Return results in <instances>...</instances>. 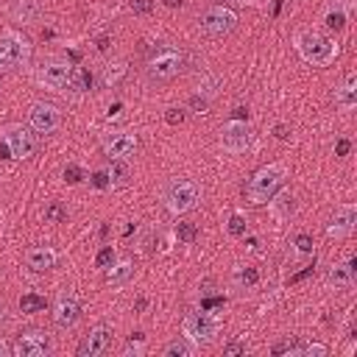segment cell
Returning a JSON list of instances; mask_svg holds the SVG:
<instances>
[{
  "mask_svg": "<svg viewBox=\"0 0 357 357\" xmlns=\"http://www.w3.org/2000/svg\"><path fill=\"white\" fill-rule=\"evenodd\" d=\"M335 106L343 112H351L357 106V75L349 73L337 86H335Z\"/></svg>",
  "mask_w": 357,
  "mask_h": 357,
  "instance_id": "d6986e66",
  "label": "cell"
},
{
  "mask_svg": "<svg viewBox=\"0 0 357 357\" xmlns=\"http://www.w3.org/2000/svg\"><path fill=\"white\" fill-rule=\"evenodd\" d=\"M190 106H192V109H201V112H204V109H206V98H192V100H190Z\"/></svg>",
  "mask_w": 357,
  "mask_h": 357,
  "instance_id": "60d3db41",
  "label": "cell"
},
{
  "mask_svg": "<svg viewBox=\"0 0 357 357\" xmlns=\"http://www.w3.org/2000/svg\"><path fill=\"white\" fill-rule=\"evenodd\" d=\"M28 126L36 134H53V131H59L61 128V112H59V106L45 103V100L31 103V109H28Z\"/></svg>",
  "mask_w": 357,
  "mask_h": 357,
  "instance_id": "30bf717a",
  "label": "cell"
},
{
  "mask_svg": "<svg viewBox=\"0 0 357 357\" xmlns=\"http://www.w3.org/2000/svg\"><path fill=\"white\" fill-rule=\"evenodd\" d=\"M100 148L109 159H131L139 148V139L131 131H106L100 137Z\"/></svg>",
  "mask_w": 357,
  "mask_h": 357,
  "instance_id": "8fae6325",
  "label": "cell"
},
{
  "mask_svg": "<svg viewBox=\"0 0 357 357\" xmlns=\"http://www.w3.org/2000/svg\"><path fill=\"white\" fill-rule=\"evenodd\" d=\"M349 17H351V6L343 3V0H335V8L326 11L324 22H326V28H332V31H343L346 22H349Z\"/></svg>",
  "mask_w": 357,
  "mask_h": 357,
  "instance_id": "44dd1931",
  "label": "cell"
},
{
  "mask_svg": "<svg viewBox=\"0 0 357 357\" xmlns=\"http://www.w3.org/2000/svg\"><path fill=\"white\" fill-rule=\"evenodd\" d=\"M293 354L296 357H324L326 354V346L324 343H307V346H298Z\"/></svg>",
  "mask_w": 357,
  "mask_h": 357,
  "instance_id": "f546056e",
  "label": "cell"
},
{
  "mask_svg": "<svg viewBox=\"0 0 357 357\" xmlns=\"http://www.w3.org/2000/svg\"><path fill=\"white\" fill-rule=\"evenodd\" d=\"M162 201H165V209L178 218V215H187V212H192V209L198 206L201 190H198V184H195L192 178H173V181L165 187Z\"/></svg>",
  "mask_w": 357,
  "mask_h": 357,
  "instance_id": "277c9868",
  "label": "cell"
},
{
  "mask_svg": "<svg viewBox=\"0 0 357 357\" xmlns=\"http://www.w3.org/2000/svg\"><path fill=\"white\" fill-rule=\"evenodd\" d=\"M103 273H106V279H109L112 284H126V282L134 276V262H131V259H114Z\"/></svg>",
  "mask_w": 357,
  "mask_h": 357,
  "instance_id": "7402d4cb",
  "label": "cell"
},
{
  "mask_svg": "<svg viewBox=\"0 0 357 357\" xmlns=\"http://www.w3.org/2000/svg\"><path fill=\"white\" fill-rule=\"evenodd\" d=\"M114 259H117V254H114V248H112V245H103V248L98 251V257H95V265L106 271V268H109V265H112Z\"/></svg>",
  "mask_w": 357,
  "mask_h": 357,
  "instance_id": "1f68e13d",
  "label": "cell"
},
{
  "mask_svg": "<svg viewBox=\"0 0 357 357\" xmlns=\"http://www.w3.org/2000/svg\"><path fill=\"white\" fill-rule=\"evenodd\" d=\"M92 187L109 190V176H106V170H95V173H92Z\"/></svg>",
  "mask_w": 357,
  "mask_h": 357,
  "instance_id": "f35d334b",
  "label": "cell"
},
{
  "mask_svg": "<svg viewBox=\"0 0 357 357\" xmlns=\"http://www.w3.org/2000/svg\"><path fill=\"white\" fill-rule=\"evenodd\" d=\"M0 156H8V159H11V153H8V145H6L3 139H0Z\"/></svg>",
  "mask_w": 357,
  "mask_h": 357,
  "instance_id": "ee69618b",
  "label": "cell"
},
{
  "mask_svg": "<svg viewBox=\"0 0 357 357\" xmlns=\"http://www.w3.org/2000/svg\"><path fill=\"white\" fill-rule=\"evenodd\" d=\"M165 6H170V8H176V6H181V0H165Z\"/></svg>",
  "mask_w": 357,
  "mask_h": 357,
  "instance_id": "f6af8a7d",
  "label": "cell"
},
{
  "mask_svg": "<svg viewBox=\"0 0 357 357\" xmlns=\"http://www.w3.org/2000/svg\"><path fill=\"white\" fill-rule=\"evenodd\" d=\"M0 139L8 145V153H11V159H31L33 156V151H36V139H33V134L22 126V123H8V126H3L0 128Z\"/></svg>",
  "mask_w": 357,
  "mask_h": 357,
  "instance_id": "9c48e42d",
  "label": "cell"
},
{
  "mask_svg": "<svg viewBox=\"0 0 357 357\" xmlns=\"http://www.w3.org/2000/svg\"><path fill=\"white\" fill-rule=\"evenodd\" d=\"M293 45H296L298 56L307 64H312V67H329L340 56L337 42L329 39L326 33H321V31H298L296 39H293Z\"/></svg>",
  "mask_w": 357,
  "mask_h": 357,
  "instance_id": "6da1fadb",
  "label": "cell"
},
{
  "mask_svg": "<svg viewBox=\"0 0 357 357\" xmlns=\"http://www.w3.org/2000/svg\"><path fill=\"white\" fill-rule=\"evenodd\" d=\"M78 318H81V296L75 290H61L53 301V324L59 329H70L75 326Z\"/></svg>",
  "mask_w": 357,
  "mask_h": 357,
  "instance_id": "7c38bea8",
  "label": "cell"
},
{
  "mask_svg": "<svg viewBox=\"0 0 357 357\" xmlns=\"http://www.w3.org/2000/svg\"><path fill=\"white\" fill-rule=\"evenodd\" d=\"M106 176H109V187H126L131 178L128 159H112V165L106 167Z\"/></svg>",
  "mask_w": 357,
  "mask_h": 357,
  "instance_id": "603a6c76",
  "label": "cell"
},
{
  "mask_svg": "<svg viewBox=\"0 0 357 357\" xmlns=\"http://www.w3.org/2000/svg\"><path fill=\"white\" fill-rule=\"evenodd\" d=\"M245 351H248V346L243 340H231V343L223 346V354L226 357H237V354H245Z\"/></svg>",
  "mask_w": 357,
  "mask_h": 357,
  "instance_id": "e575fe53",
  "label": "cell"
},
{
  "mask_svg": "<svg viewBox=\"0 0 357 357\" xmlns=\"http://www.w3.org/2000/svg\"><path fill=\"white\" fill-rule=\"evenodd\" d=\"M181 332L187 340H192L195 346H206L215 340V335L220 332V318L212 315L209 310H192L184 315L181 321Z\"/></svg>",
  "mask_w": 357,
  "mask_h": 357,
  "instance_id": "5b68a950",
  "label": "cell"
},
{
  "mask_svg": "<svg viewBox=\"0 0 357 357\" xmlns=\"http://www.w3.org/2000/svg\"><path fill=\"white\" fill-rule=\"evenodd\" d=\"M234 25H237V14H234V8L223 6V3H212V6H206L204 14L198 17V28H201L206 36H215V39L231 33Z\"/></svg>",
  "mask_w": 357,
  "mask_h": 357,
  "instance_id": "ba28073f",
  "label": "cell"
},
{
  "mask_svg": "<svg viewBox=\"0 0 357 357\" xmlns=\"http://www.w3.org/2000/svg\"><path fill=\"white\" fill-rule=\"evenodd\" d=\"M145 349V337H142V332H137L131 340H128V346H126V357H131V354H139Z\"/></svg>",
  "mask_w": 357,
  "mask_h": 357,
  "instance_id": "836d02e7",
  "label": "cell"
},
{
  "mask_svg": "<svg viewBox=\"0 0 357 357\" xmlns=\"http://www.w3.org/2000/svg\"><path fill=\"white\" fill-rule=\"evenodd\" d=\"M47 307V301H45V296H39V293H22L20 296V310L22 312H42Z\"/></svg>",
  "mask_w": 357,
  "mask_h": 357,
  "instance_id": "d4e9b609",
  "label": "cell"
},
{
  "mask_svg": "<svg viewBox=\"0 0 357 357\" xmlns=\"http://www.w3.org/2000/svg\"><path fill=\"white\" fill-rule=\"evenodd\" d=\"M220 148L226 153H245L251 148V128L245 120H229L220 128Z\"/></svg>",
  "mask_w": 357,
  "mask_h": 357,
  "instance_id": "4fadbf2b",
  "label": "cell"
},
{
  "mask_svg": "<svg viewBox=\"0 0 357 357\" xmlns=\"http://www.w3.org/2000/svg\"><path fill=\"white\" fill-rule=\"evenodd\" d=\"M312 248H315V243H312V237H310V234H298V237H296V251H298L301 257L312 254Z\"/></svg>",
  "mask_w": 357,
  "mask_h": 357,
  "instance_id": "d6a6232c",
  "label": "cell"
},
{
  "mask_svg": "<svg viewBox=\"0 0 357 357\" xmlns=\"http://www.w3.org/2000/svg\"><path fill=\"white\" fill-rule=\"evenodd\" d=\"M354 265H357L354 259L335 262V265L326 271V284H329V287H335V290H349V287H354V279H357Z\"/></svg>",
  "mask_w": 357,
  "mask_h": 357,
  "instance_id": "e0dca14e",
  "label": "cell"
},
{
  "mask_svg": "<svg viewBox=\"0 0 357 357\" xmlns=\"http://www.w3.org/2000/svg\"><path fill=\"white\" fill-rule=\"evenodd\" d=\"M237 3H259V0H237Z\"/></svg>",
  "mask_w": 357,
  "mask_h": 357,
  "instance_id": "7dc6e473",
  "label": "cell"
},
{
  "mask_svg": "<svg viewBox=\"0 0 357 357\" xmlns=\"http://www.w3.org/2000/svg\"><path fill=\"white\" fill-rule=\"evenodd\" d=\"M195 349H198V346L181 335V337L170 340V343L162 349V354H165V357H192V354H195Z\"/></svg>",
  "mask_w": 357,
  "mask_h": 357,
  "instance_id": "cb8c5ba5",
  "label": "cell"
},
{
  "mask_svg": "<svg viewBox=\"0 0 357 357\" xmlns=\"http://www.w3.org/2000/svg\"><path fill=\"white\" fill-rule=\"evenodd\" d=\"M284 178H287V165H284V162L262 165V167L248 178V187H245L248 204H254V206L268 204V198L284 184Z\"/></svg>",
  "mask_w": 357,
  "mask_h": 357,
  "instance_id": "7a4b0ae2",
  "label": "cell"
},
{
  "mask_svg": "<svg viewBox=\"0 0 357 357\" xmlns=\"http://www.w3.org/2000/svg\"><path fill=\"white\" fill-rule=\"evenodd\" d=\"M47 351H50V337L42 329L22 332L14 340V346H11V354L14 357H47Z\"/></svg>",
  "mask_w": 357,
  "mask_h": 357,
  "instance_id": "5bb4252c",
  "label": "cell"
},
{
  "mask_svg": "<svg viewBox=\"0 0 357 357\" xmlns=\"http://www.w3.org/2000/svg\"><path fill=\"white\" fill-rule=\"evenodd\" d=\"M31 59V42L20 31L0 33V73H11L25 67Z\"/></svg>",
  "mask_w": 357,
  "mask_h": 357,
  "instance_id": "8992f818",
  "label": "cell"
},
{
  "mask_svg": "<svg viewBox=\"0 0 357 357\" xmlns=\"http://www.w3.org/2000/svg\"><path fill=\"white\" fill-rule=\"evenodd\" d=\"M276 137H279V139H287V137H290V134H287V126H276Z\"/></svg>",
  "mask_w": 357,
  "mask_h": 357,
  "instance_id": "b9f144b4",
  "label": "cell"
},
{
  "mask_svg": "<svg viewBox=\"0 0 357 357\" xmlns=\"http://www.w3.org/2000/svg\"><path fill=\"white\" fill-rule=\"evenodd\" d=\"M195 234H198L195 223H176V237H178V243H192Z\"/></svg>",
  "mask_w": 357,
  "mask_h": 357,
  "instance_id": "4dcf8cb0",
  "label": "cell"
},
{
  "mask_svg": "<svg viewBox=\"0 0 357 357\" xmlns=\"http://www.w3.org/2000/svg\"><path fill=\"white\" fill-rule=\"evenodd\" d=\"M354 223H357V206L354 204H340V206H335V215L326 226V234L335 237V240H346V237H351Z\"/></svg>",
  "mask_w": 357,
  "mask_h": 357,
  "instance_id": "2e32d148",
  "label": "cell"
},
{
  "mask_svg": "<svg viewBox=\"0 0 357 357\" xmlns=\"http://www.w3.org/2000/svg\"><path fill=\"white\" fill-rule=\"evenodd\" d=\"M0 92H3V81H0Z\"/></svg>",
  "mask_w": 357,
  "mask_h": 357,
  "instance_id": "c3c4849f",
  "label": "cell"
},
{
  "mask_svg": "<svg viewBox=\"0 0 357 357\" xmlns=\"http://www.w3.org/2000/svg\"><path fill=\"white\" fill-rule=\"evenodd\" d=\"M128 8H131L134 14H151V11H153V0H131Z\"/></svg>",
  "mask_w": 357,
  "mask_h": 357,
  "instance_id": "d590c367",
  "label": "cell"
},
{
  "mask_svg": "<svg viewBox=\"0 0 357 357\" xmlns=\"http://www.w3.org/2000/svg\"><path fill=\"white\" fill-rule=\"evenodd\" d=\"M123 75H126V61H114V64H106V67H103L100 81H103V86H114Z\"/></svg>",
  "mask_w": 357,
  "mask_h": 357,
  "instance_id": "484cf974",
  "label": "cell"
},
{
  "mask_svg": "<svg viewBox=\"0 0 357 357\" xmlns=\"http://www.w3.org/2000/svg\"><path fill=\"white\" fill-rule=\"evenodd\" d=\"M109 349H112V329L103 326V324H98V326H92V329L81 337V343H78V357H100V354H106Z\"/></svg>",
  "mask_w": 357,
  "mask_h": 357,
  "instance_id": "9a60e30c",
  "label": "cell"
},
{
  "mask_svg": "<svg viewBox=\"0 0 357 357\" xmlns=\"http://www.w3.org/2000/svg\"><path fill=\"white\" fill-rule=\"evenodd\" d=\"M226 231H229V237H243V234L248 231L245 215H243V212H234V215L229 218V223H226Z\"/></svg>",
  "mask_w": 357,
  "mask_h": 357,
  "instance_id": "83f0119b",
  "label": "cell"
},
{
  "mask_svg": "<svg viewBox=\"0 0 357 357\" xmlns=\"http://www.w3.org/2000/svg\"><path fill=\"white\" fill-rule=\"evenodd\" d=\"M349 151H351V142H349V139H337V145H335V153H337V156H346Z\"/></svg>",
  "mask_w": 357,
  "mask_h": 357,
  "instance_id": "ab89813d",
  "label": "cell"
},
{
  "mask_svg": "<svg viewBox=\"0 0 357 357\" xmlns=\"http://www.w3.org/2000/svg\"><path fill=\"white\" fill-rule=\"evenodd\" d=\"M73 64L61 56H45L36 67H33V81L42 89H53V92H67L70 78H73Z\"/></svg>",
  "mask_w": 357,
  "mask_h": 357,
  "instance_id": "3957f363",
  "label": "cell"
},
{
  "mask_svg": "<svg viewBox=\"0 0 357 357\" xmlns=\"http://www.w3.org/2000/svg\"><path fill=\"white\" fill-rule=\"evenodd\" d=\"M64 178H67V184H78L81 181V167L78 165H67L64 167Z\"/></svg>",
  "mask_w": 357,
  "mask_h": 357,
  "instance_id": "74e56055",
  "label": "cell"
},
{
  "mask_svg": "<svg viewBox=\"0 0 357 357\" xmlns=\"http://www.w3.org/2000/svg\"><path fill=\"white\" fill-rule=\"evenodd\" d=\"M234 282L243 284V287H254V284L259 282V271H257V268H240V271L234 273Z\"/></svg>",
  "mask_w": 357,
  "mask_h": 357,
  "instance_id": "f1b7e54d",
  "label": "cell"
},
{
  "mask_svg": "<svg viewBox=\"0 0 357 357\" xmlns=\"http://www.w3.org/2000/svg\"><path fill=\"white\" fill-rule=\"evenodd\" d=\"M268 206H271V212L279 218V220H284V218H290L293 212H296V195H293V190H276L271 198H268Z\"/></svg>",
  "mask_w": 357,
  "mask_h": 357,
  "instance_id": "ffe728a7",
  "label": "cell"
},
{
  "mask_svg": "<svg viewBox=\"0 0 357 357\" xmlns=\"http://www.w3.org/2000/svg\"><path fill=\"white\" fill-rule=\"evenodd\" d=\"M181 64H184V56L176 47H156L145 61V75H148V81H156V84L170 81L178 75Z\"/></svg>",
  "mask_w": 357,
  "mask_h": 357,
  "instance_id": "52a82bcc",
  "label": "cell"
},
{
  "mask_svg": "<svg viewBox=\"0 0 357 357\" xmlns=\"http://www.w3.org/2000/svg\"><path fill=\"white\" fill-rule=\"evenodd\" d=\"M165 120H167L170 126H178V123H184V112L176 109V106H170V109L165 112Z\"/></svg>",
  "mask_w": 357,
  "mask_h": 357,
  "instance_id": "8d00e7d4",
  "label": "cell"
},
{
  "mask_svg": "<svg viewBox=\"0 0 357 357\" xmlns=\"http://www.w3.org/2000/svg\"><path fill=\"white\" fill-rule=\"evenodd\" d=\"M56 251L50 248V245H33V248H28L25 251V265L33 271V273H45V271H50L53 265H56Z\"/></svg>",
  "mask_w": 357,
  "mask_h": 357,
  "instance_id": "ac0fdd59",
  "label": "cell"
},
{
  "mask_svg": "<svg viewBox=\"0 0 357 357\" xmlns=\"http://www.w3.org/2000/svg\"><path fill=\"white\" fill-rule=\"evenodd\" d=\"M67 215H70V212H67V206H64L61 201H50V204L45 206V220H47V223H64Z\"/></svg>",
  "mask_w": 357,
  "mask_h": 357,
  "instance_id": "4316f807",
  "label": "cell"
},
{
  "mask_svg": "<svg viewBox=\"0 0 357 357\" xmlns=\"http://www.w3.org/2000/svg\"><path fill=\"white\" fill-rule=\"evenodd\" d=\"M310 273H312V268H307V271H301L298 276H293V282H301V279H304V276H310Z\"/></svg>",
  "mask_w": 357,
  "mask_h": 357,
  "instance_id": "7bdbcfd3",
  "label": "cell"
},
{
  "mask_svg": "<svg viewBox=\"0 0 357 357\" xmlns=\"http://www.w3.org/2000/svg\"><path fill=\"white\" fill-rule=\"evenodd\" d=\"M6 354H8V346H6L3 340H0V357H6Z\"/></svg>",
  "mask_w": 357,
  "mask_h": 357,
  "instance_id": "bcb514c9",
  "label": "cell"
}]
</instances>
